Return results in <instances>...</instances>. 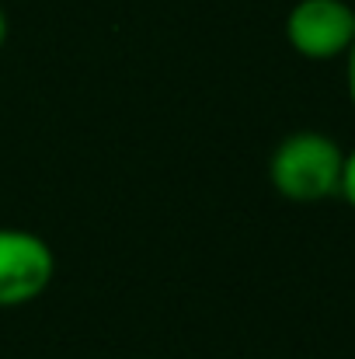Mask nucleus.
Here are the masks:
<instances>
[{
  "label": "nucleus",
  "instance_id": "1",
  "mask_svg": "<svg viewBox=\"0 0 355 359\" xmlns=\"http://www.w3.org/2000/svg\"><path fill=\"white\" fill-rule=\"evenodd\" d=\"M345 150L321 129L282 136L268 157V182L289 203H324L342 189Z\"/></svg>",
  "mask_w": 355,
  "mask_h": 359
},
{
  "label": "nucleus",
  "instance_id": "2",
  "mask_svg": "<svg viewBox=\"0 0 355 359\" xmlns=\"http://www.w3.org/2000/svg\"><path fill=\"white\" fill-rule=\"evenodd\" d=\"M286 42L314 63L342 60L355 42V7L349 0H296L286 14Z\"/></svg>",
  "mask_w": 355,
  "mask_h": 359
},
{
  "label": "nucleus",
  "instance_id": "3",
  "mask_svg": "<svg viewBox=\"0 0 355 359\" xmlns=\"http://www.w3.org/2000/svg\"><path fill=\"white\" fill-rule=\"evenodd\" d=\"M53 276L56 255L49 241L21 227H0V311L39 300Z\"/></svg>",
  "mask_w": 355,
  "mask_h": 359
},
{
  "label": "nucleus",
  "instance_id": "4",
  "mask_svg": "<svg viewBox=\"0 0 355 359\" xmlns=\"http://www.w3.org/2000/svg\"><path fill=\"white\" fill-rule=\"evenodd\" d=\"M338 196L355 210V147L345 150V168H342V189H338Z\"/></svg>",
  "mask_w": 355,
  "mask_h": 359
},
{
  "label": "nucleus",
  "instance_id": "5",
  "mask_svg": "<svg viewBox=\"0 0 355 359\" xmlns=\"http://www.w3.org/2000/svg\"><path fill=\"white\" fill-rule=\"evenodd\" d=\"M342 60H345V91H349V102H352V109H355V42Z\"/></svg>",
  "mask_w": 355,
  "mask_h": 359
},
{
  "label": "nucleus",
  "instance_id": "6",
  "mask_svg": "<svg viewBox=\"0 0 355 359\" xmlns=\"http://www.w3.org/2000/svg\"><path fill=\"white\" fill-rule=\"evenodd\" d=\"M7 14H4V7H0V49H4V42H7Z\"/></svg>",
  "mask_w": 355,
  "mask_h": 359
}]
</instances>
